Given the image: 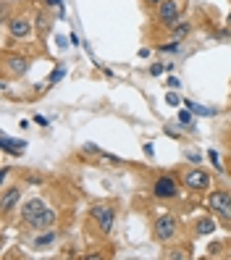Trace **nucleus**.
<instances>
[{"instance_id": "obj_1", "label": "nucleus", "mask_w": 231, "mask_h": 260, "mask_svg": "<svg viewBox=\"0 0 231 260\" xmlns=\"http://www.w3.org/2000/svg\"><path fill=\"white\" fill-rule=\"evenodd\" d=\"M208 208L213 216H218L221 221L231 223V192H210Z\"/></svg>"}, {"instance_id": "obj_2", "label": "nucleus", "mask_w": 231, "mask_h": 260, "mask_svg": "<svg viewBox=\"0 0 231 260\" xmlns=\"http://www.w3.org/2000/svg\"><path fill=\"white\" fill-rule=\"evenodd\" d=\"M155 239L158 242H171L176 234H179V221H176V216H171V213H166V216H160L158 221H155Z\"/></svg>"}, {"instance_id": "obj_3", "label": "nucleus", "mask_w": 231, "mask_h": 260, "mask_svg": "<svg viewBox=\"0 0 231 260\" xmlns=\"http://www.w3.org/2000/svg\"><path fill=\"white\" fill-rule=\"evenodd\" d=\"M92 218L97 221V229L103 234H111L113 232V221H116V213L111 205H92Z\"/></svg>"}, {"instance_id": "obj_4", "label": "nucleus", "mask_w": 231, "mask_h": 260, "mask_svg": "<svg viewBox=\"0 0 231 260\" xmlns=\"http://www.w3.org/2000/svg\"><path fill=\"white\" fill-rule=\"evenodd\" d=\"M184 187L194 189V192H203V189L210 187V174L203 171V168H189V171L184 174Z\"/></svg>"}, {"instance_id": "obj_5", "label": "nucleus", "mask_w": 231, "mask_h": 260, "mask_svg": "<svg viewBox=\"0 0 231 260\" xmlns=\"http://www.w3.org/2000/svg\"><path fill=\"white\" fill-rule=\"evenodd\" d=\"M152 194L158 197V200H174L179 194V184L174 176H160L155 184H152Z\"/></svg>"}, {"instance_id": "obj_6", "label": "nucleus", "mask_w": 231, "mask_h": 260, "mask_svg": "<svg viewBox=\"0 0 231 260\" xmlns=\"http://www.w3.org/2000/svg\"><path fill=\"white\" fill-rule=\"evenodd\" d=\"M8 35L13 40H26L29 35H32V21H29L26 16H13L8 19Z\"/></svg>"}, {"instance_id": "obj_7", "label": "nucleus", "mask_w": 231, "mask_h": 260, "mask_svg": "<svg viewBox=\"0 0 231 260\" xmlns=\"http://www.w3.org/2000/svg\"><path fill=\"white\" fill-rule=\"evenodd\" d=\"M158 19L166 26H174L179 21V6H176V0H163V3L158 6Z\"/></svg>"}, {"instance_id": "obj_8", "label": "nucleus", "mask_w": 231, "mask_h": 260, "mask_svg": "<svg viewBox=\"0 0 231 260\" xmlns=\"http://www.w3.org/2000/svg\"><path fill=\"white\" fill-rule=\"evenodd\" d=\"M21 200V187H11V189H3V197H0V208H3V216L16 208V203Z\"/></svg>"}, {"instance_id": "obj_9", "label": "nucleus", "mask_w": 231, "mask_h": 260, "mask_svg": "<svg viewBox=\"0 0 231 260\" xmlns=\"http://www.w3.org/2000/svg\"><path fill=\"white\" fill-rule=\"evenodd\" d=\"M45 208H48V205H45V203L40 200V197H35V200H29V203L21 208V218H24V223L29 226V223H32V221L40 216V213H42Z\"/></svg>"}, {"instance_id": "obj_10", "label": "nucleus", "mask_w": 231, "mask_h": 260, "mask_svg": "<svg viewBox=\"0 0 231 260\" xmlns=\"http://www.w3.org/2000/svg\"><path fill=\"white\" fill-rule=\"evenodd\" d=\"M55 218H58V216H55V210H53V208H45V210H42L29 226L37 229V232H45V229H53V226H55Z\"/></svg>"}, {"instance_id": "obj_11", "label": "nucleus", "mask_w": 231, "mask_h": 260, "mask_svg": "<svg viewBox=\"0 0 231 260\" xmlns=\"http://www.w3.org/2000/svg\"><path fill=\"white\" fill-rule=\"evenodd\" d=\"M6 69H8L13 76H21V74H26V69H29V58H24V55H8V58H6Z\"/></svg>"}, {"instance_id": "obj_12", "label": "nucleus", "mask_w": 231, "mask_h": 260, "mask_svg": "<svg viewBox=\"0 0 231 260\" xmlns=\"http://www.w3.org/2000/svg\"><path fill=\"white\" fill-rule=\"evenodd\" d=\"M0 145H3V150L11 152V155H24V150H26L24 140H11V137H6V134H0Z\"/></svg>"}, {"instance_id": "obj_13", "label": "nucleus", "mask_w": 231, "mask_h": 260, "mask_svg": "<svg viewBox=\"0 0 231 260\" xmlns=\"http://www.w3.org/2000/svg\"><path fill=\"white\" fill-rule=\"evenodd\" d=\"M53 242H55V232L53 229H45V232L37 234V239H35V250H45V247H50Z\"/></svg>"}, {"instance_id": "obj_14", "label": "nucleus", "mask_w": 231, "mask_h": 260, "mask_svg": "<svg viewBox=\"0 0 231 260\" xmlns=\"http://www.w3.org/2000/svg\"><path fill=\"white\" fill-rule=\"evenodd\" d=\"M215 232V221L213 218H200L197 223H194V234L197 237H208V234H213Z\"/></svg>"}, {"instance_id": "obj_15", "label": "nucleus", "mask_w": 231, "mask_h": 260, "mask_svg": "<svg viewBox=\"0 0 231 260\" xmlns=\"http://www.w3.org/2000/svg\"><path fill=\"white\" fill-rule=\"evenodd\" d=\"M189 32H192V24H189V21H176V24L171 26V37H174L176 42H181Z\"/></svg>"}, {"instance_id": "obj_16", "label": "nucleus", "mask_w": 231, "mask_h": 260, "mask_svg": "<svg viewBox=\"0 0 231 260\" xmlns=\"http://www.w3.org/2000/svg\"><path fill=\"white\" fill-rule=\"evenodd\" d=\"M179 124H181L184 129L194 132V116H192V111H189V108H187V111H179Z\"/></svg>"}, {"instance_id": "obj_17", "label": "nucleus", "mask_w": 231, "mask_h": 260, "mask_svg": "<svg viewBox=\"0 0 231 260\" xmlns=\"http://www.w3.org/2000/svg\"><path fill=\"white\" fill-rule=\"evenodd\" d=\"M184 103H187V108H189L192 113H197V116H213V113H215L213 108H203V105H197L194 100H184Z\"/></svg>"}, {"instance_id": "obj_18", "label": "nucleus", "mask_w": 231, "mask_h": 260, "mask_svg": "<svg viewBox=\"0 0 231 260\" xmlns=\"http://www.w3.org/2000/svg\"><path fill=\"white\" fill-rule=\"evenodd\" d=\"M48 32H50V16L40 13L37 16V35H48Z\"/></svg>"}, {"instance_id": "obj_19", "label": "nucleus", "mask_w": 231, "mask_h": 260, "mask_svg": "<svg viewBox=\"0 0 231 260\" xmlns=\"http://www.w3.org/2000/svg\"><path fill=\"white\" fill-rule=\"evenodd\" d=\"M100 163H108V166H124V160L121 158H116V155H111V152H100Z\"/></svg>"}, {"instance_id": "obj_20", "label": "nucleus", "mask_w": 231, "mask_h": 260, "mask_svg": "<svg viewBox=\"0 0 231 260\" xmlns=\"http://www.w3.org/2000/svg\"><path fill=\"white\" fill-rule=\"evenodd\" d=\"M166 257H174V260H181V257H189V250L184 252L181 247H176V250H166Z\"/></svg>"}, {"instance_id": "obj_21", "label": "nucleus", "mask_w": 231, "mask_h": 260, "mask_svg": "<svg viewBox=\"0 0 231 260\" xmlns=\"http://www.w3.org/2000/svg\"><path fill=\"white\" fill-rule=\"evenodd\" d=\"M158 50L160 53H174V50H179V42L174 40V42H168V45H158Z\"/></svg>"}, {"instance_id": "obj_22", "label": "nucleus", "mask_w": 231, "mask_h": 260, "mask_svg": "<svg viewBox=\"0 0 231 260\" xmlns=\"http://www.w3.org/2000/svg\"><path fill=\"white\" fill-rule=\"evenodd\" d=\"M208 158H210V163H213L215 168H218V171H223V166H221V160H218V152L210 150V152H208Z\"/></svg>"}, {"instance_id": "obj_23", "label": "nucleus", "mask_w": 231, "mask_h": 260, "mask_svg": "<svg viewBox=\"0 0 231 260\" xmlns=\"http://www.w3.org/2000/svg\"><path fill=\"white\" fill-rule=\"evenodd\" d=\"M215 40H221V42L231 40V29H221V32H215Z\"/></svg>"}, {"instance_id": "obj_24", "label": "nucleus", "mask_w": 231, "mask_h": 260, "mask_svg": "<svg viewBox=\"0 0 231 260\" xmlns=\"http://www.w3.org/2000/svg\"><path fill=\"white\" fill-rule=\"evenodd\" d=\"M166 103H168V105H174V108H176V105H179L181 100H179V95H176V92H168V95H166Z\"/></svg>"}, {"instance_id": "obj_25", "label": "nucleus", "mask_w": 231, "mask_h": 260, "mask_svg": "<svg viewBox=\"0 0 231 260\" xmlns=\"http://www.w3.org/2000/svg\"><path fill=\"white\" fill-rule=\"evenodd\" d=\"M200 158H203V155H200V152H194V150L187 152V160H189V163H200Z\"/></svg>"}, {"instance_id": "obj_26", "label": "nucleus", "mask_w": 231, "mask_h": 260, "mask_svg": "<svg viewBox=\"0 0 231 260\" xmlns=\"http://www.w3.org/2000/svg\"><path fill=\"white\" fill-rule=\"evenodd\" d=\"M163 69H166L163 63H155V66H150V74H152V76H160V74H163Z\"/></svg>"}, {"instance_id": "obj_27", "label": "nucleus", "mask_w": 231, "mask_h": 260, "mask_svg": "<svg viewBox=\"0 0 231 260\" xmlns=\"http://www.w3.org/2000/svg\"><path fill=\"white\" fill-rule=\"evenodd\" d=\"M32 121H35V124H40V126H50V124H48V118H45V116H40V113H37Z\"/></svg>"}, {"instance_id": "obj_28", "label": "nucleus", "mask_w": 231, "mask_h": 260, "mask_svg": "<svg viewBox=\"0 0 231 260\" xmlns=\"http://www.w3.org/2000/svg\"><path fill=\"white\" fill-rule=\"evenodd\" d=\"M166 84H168V87H171V89H176V87H179L181 82L176 79V76H168V79H166Z\"/></svg>"}, {"instance_id": "obj_29", "label": "nucleus", "mask_w": 231, "mask_h": 260, "mask_svg": "<svg viewBox=\"0 0 231 260\" xmlns=\"http://www.w3.org/2000/svg\"><path fill=\"white\" fill-rule=\"evenodd\" d=\"M60 76H63V69H55V71H53V74H50V82H53V84H55V82H58V79H60Z\"/></svg>"}, {"instance_id": "obj_30", "label": "nucleus", "mask_w": 231, "mask_h": 260, "mask_svg": "<svg viewBox=\"0 0 231 260\" xmlns=\"http://www.w3.org/2000/svg\"><path fill=\"white\" fill-rule=\"evenodd\" d=\"M42 3H45V6H48V8H58L60 3H63V0H42Z\"/></svg>"}, {"instance_id": "obj_31", "label": "nucleus", "mask_w": 231, "mask_h": 260, "mask_svg": "<svg viewBox=\"0 0 231 260\" xmlns=\"http://www.w3.org/2000/svg\"><path fill=\"white\" fill-rule=\"evenodd\" d=\"M6 179H8V168L3 166V171H0V187H6Z\"/></svg>"}, {"instance_id": "obj_32", "label": "nucleus", "mask_w": 231, "mask_h": 260, "mask_svg": "<svg viewBox=\"0 0 231 260\" xmlns=\"http://www.w3.org/2000/svg\"><path fill=\"white\" fill-rule=\"evenodd\" d=\"M163 132H166V134H168V137H179V132H176V129H174V126H166V129H163Z\"/></svg>"}, {"instance_id": "obj_33", "label": "nucleus", "mask_w": 231, "mask_h": 260, "mask_svg": "<svg viewBox=\"0 0 231 260\" xmlns=\"http://www.w3.org/2000/svg\"><path fill=\"white\" fill-rule=\"evenodd\" d=\"M29 184H42V176H29Z\"/></svg>"}, {"instance_id": "obj_34", "label": "nucleus", "mask_w": 231, "mask_h": 260, "mask_svg": "<svg viewBox=\"0 0 231 260\" xmlns=\"http://www.w3.org/2000/svg\"><path fill=\"white\" fill-rule=\"evenodd\" d=\"M147 3H152V6H160V3H163V0H147Z\"/></svg>"}, {"instance_id": "obj_35", "label": "nucleus", "mask_w": 231, "mask_h": 260, "mask_svg": "<svg viewBox=\"0 0 231 260\" xmlns=\"http://www.w3.org/2000/svg\"><path fill=\"white\" fill-rule=\"evenodd\" d=\"M226 26L231 29V11H228V19H226Z\"/></svg>"}]
</instances>
